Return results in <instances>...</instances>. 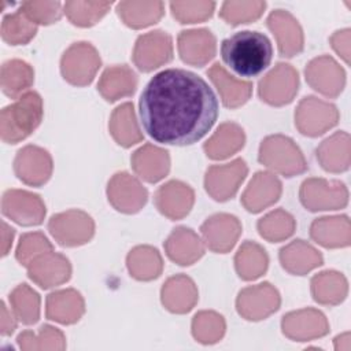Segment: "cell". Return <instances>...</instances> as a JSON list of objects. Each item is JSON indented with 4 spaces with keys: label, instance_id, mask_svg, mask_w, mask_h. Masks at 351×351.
Here are the masks:
<instances>
[{
    "label": "cell",
    "instance_id": "6da1fadb",
    "mask_svg": "<svg viewBox=\"0 0 351 351\" xmlns=\"http://www.w3.org/2000/svg\"><path fill=\"white\" fill-rule=\"evenodd\" d=\"M144 130L156 143L191 145L202 140L218 118V99L197 74L166 69L145 85L140 101Z\"/></svg>",
    "mask_w": 351,
    "mask_h": 351
},
{
    "label": "cell",
    "instance_id": "f6af8a7d",
    "mask_svg": "<svg viewBox=\"0 0 351 351\" xmlns=\"http://www.w3.org/2000/svg\"><path fill=\"white\" fill-rule=\"evenodd\" d=\"M225 319L215 311H200L192 319V335L203 344H213L225 333Z\"/></svg>",
    "mask_w": 351,
    "mask_h": 351
},
{
    "label": "cell",
    "instance_id": "277c9868",
    "mask_svg": "<svg viewBox=\"0 0 351 351\" xmlns=\"http://www.w3.org/2000/svg\"><path fill=\"white\" fill-rule=\"evenodd\" d=\"M258 159L267 169L285 177L302 174L308 167L300 148L282 134L266 137L259 147Z\"/></svg>",
    "mask_w": 351,
    "mask_h": 351
},
{
    "label": "cell",
    "instance_id": "52a82bcc",
    "mask_svg": "<svg viewBox=\"0 0 351 351\" xmlns=\"http://www.w3.org/2000/svg\"><path fill=\"white\" fill-rule=\"evenodd\" d=\"M300 202L310 211L339 210L348 203V191L337 180L307 178L300 186Z\"/></svg>",
    "mask_w": 351,
    "mask_h": 351
},
{
    "label": "cell",
    "instance_id": "f5cc1de1",
    "mask_svg": "<svg viewBox=\"0 0 351 351\" xmlns=\"http://www.w3.org/2000/svg\"><path fill=\"white\" fill-rule=\"evenodd\" d=\"M1 255L5 256L12 245V240H14V229L11 226H8L4 221L1 222Z\"/></svg>",
    "mask_w": 351,
    "mask_h": 351
},
{
    "label": "cell",
    "instance_id": "603a6c76",
    "mask_svg": "<svg viewBox=\"0 0 351 351\" xmlns=\"http://www.w3.org/2000/svg\"><path fill=\"white\" fill-rule=\"evenodd\" d=\"M282 191L281 181L271 173L258 171L241 195V203L250 213H259L274 204Z\"/></svg>",
    "mask_w": 351,
    "mask_h": 351
},
{
    "label": "cell",
    "instance_id": "d4e9b609",
    "mask_svg": "<svg viewBox=\"0 0 351 351\" xmlns=\"http://www.w3.org/2000/svg\"><path fill=\"white\" fill-rule=\"evenodd\" d=\"M166 255L180 266H189L204 254V243L189 228L174 229L165 241Z\"/></svg>",
    "mask_w": 351,
    "mask_h": 351
},
{
    "label": "cell",
    "instance_id": "60d3db41",
    "mask_svg": "<svg viewBox=\"0 0 351 351\" xmlns=\"http://www.w3.org/2000/svg\"><path fill=\"white\" fill-rule=\"evenodd\" d=\"M11 310L25 325L36 324L40 318V296L27 284H19L10 295Z\"/></svg>",
    "mask_w": 351,
    "mask_h": 351
},
{
    "label": "cell",
    "instance_id": "2e32d148",
    "mask_svg": "<svg viewBox=\"0 0 351 351\" xmlns=\"http://www.w3.org/2000/svg\"><path fill=\"white\" fill-rule=\"evenodd\" d=\"M52 169L51 155L37 145L23 147L14 159V171L26 185L40 186L45 184L52 174Z\"/></svg>",
    "mask_w": 351,
    "mask_h": 351
},
{
    "label": "cell",
    "instance_id": "b9f144b4",
    "mask_svg": "<svg viewBox=\"0 0 351 351\" xmlns=\"http://www.w3.org/2000/svg\"><path fill=\"white\" fill-rule=\"evenodd\" d=\"M111 8V3L103 1H66L63 12L69 21L81 27L96 25Z\"/></svg>",
    "mask_w": 351,
    "mask_h": 351
},
{
    "label": "cell",
    "instance_id": "ee69618b",
    "mask_svg": "<svg viewBox=\"0 0 351 351\" xmlns=\"http://www.w3.org/2000/svg\"><path fill=\"white\" fill-rule=\"evenodd\" d=\"M18 346L21 350H64L66 341L63 333L51 325H44L40 328L38 333L30 330L22 332L18 339Z\"/></svg>",
    "mask_w": 351,
    "mask_h": 351
},
{
    "label": "cell",
    "instance_id": "681fc988",
    "mask_svg": "<svg viewBox=\"0 0 351 351\" xmlns=\"http://www.w3.org/2000/svg\"><path fill=\"white\" fill-rule=\"evenodd\" d=\"M19 8L34 25L55 23L63 12L59 1H23Z\"/></svg>",
    "mask_w": 351,
    "mask_h": 351
},
{
    "label": "cell",
    "instance_id": "74e56055",
    "mask_svg": "<svg viewBox=\"0 0 351 351\" xmlns=\"http://www.w3.org/2000/svg\"><path fill=\"white\" fill-rule=\"evenodd\" d=\"M0 81L3 92L11 99H18L33 85L34 70L25 60H7L1 66Z\"/></svg>",
    "mask_w": 351,
    "mask_h": 351
},
{
    "label": "cell",
    "instance_id": "d6a6232c",
    "mask_svg": "<svg viewBox=\"0 0 351 351\" xmlns=\"http://www.w3.org/2000/svg\"><path fill=\"white\" fill-rule=\"evenodd\" d=\"M317 159L324 170L341 173L350 167V134L336 132L317 148Z\"/></svg>",
    "mask_w": 351,
    "mask_h": 351
},
{
    "label": "cell",
    "instance_id": "f1b7e54d",
    "mask_svg": "<svg viewBox=\"0 0 351 351\" xmlns=\"http://www.w3.org/2000/svg\"><path fill=\"white\" fill-rule=\"evenodd\" d=\"M281 266L291 274L304 276L324 263L322 255L304 240H293L280 250Z\"/></svg>",
    "mask_w": 351,
    "mask_h": 351
},
{
    "label": "cell",
    "instance_id": "7402d4cb",
    "mask_svg": "<svg viewBox=\"0 0 351 351\" xmlns=\"http://www.w3.org/2000/svg\"><path fill=\"white\" fill-rule=\"evenodd\" d=\"M195 203L193 189L181 181H169L155 193V206L169 219L177 221L189 214Z\"/></svg>",
    "mask_w": 351,
    "mask_h": 351
},
{
    "label": "cell",
    "instance_id": "c3c4849f",
    "mask_svg": "<svg viewBox=\"0 0 351 351\" xmlns=\"http://www.w3.org/2000/svg\"><path fill=\"white\" fill-rule=\"evenodd\" d=\"M48 251H53L49 240L41 232H33L21 236L15 256L22 266H27L34 258Z\"/></svg>",
    "mask_w": 351,
    "mask_h": 351
},
{
    "label": "cell",
    "instance_id": "9a60e30c",
    "mask_svg": "<svg viewBox=\"0 0 351 351\" xmlns=\"http://www.w3.org/2000/svg\"><path fill=\"white\" fill-rule=\"evenodd\" d=\"M307 84L326 97H336L346 85V73L343 67L330 56L322 55L313 59L306 70Z\"/></svg>",
    "mask_w": 351,
    "mask_h": 351
},
{
    "label": "cell",
    "instance_id": "ffe728a7",
    "mask_svg": "<svg viewBox=\"0 0 351 351\" xmlns=\"http://www.w3.org/2000/svg\"><path fill=\"white\" fill-rule=\"evenodd\" d=\"M267 27L277 40L278 52L281 56L292 58L303 51V30L299 22L288 11H273L267 18Z\"/></svg>",
    "mask_w": 351,
    "mask_h": 351
},
{
    "label": "cell",
    "instance_id": "ac0fdd59",
    "mask_svg": "<svg viewBox=\"0 0 351 351\" xmlns=\"http://www.w3.org/2000/svg\"><path fill=\"white\" fill-rule=\"evenodd\" d=\"M203 243L208 250L219 254L229 252L241 234L240 221L230 214H215L200 228Z\"/></svg>",
    "mask_w": 351,
    "mask_h": 351
},
{
    "label": "cell",
    "instance_id": "5b68a950",
    "mask_svg": "<svg viewBox=\"0 0 351 351\" xmlns=\"http://www.w3.org/2000/svg\"><path fill=\"white\" fill-rule=\"evenodd\" d=\"M100 66L99 52L92 44L85 41L71 44L60 59L63 78L75 86L89 85Z\"/></svg>",
    "mask_w": 351,
    "mask_h": 351
},
{
    "label": "cell",
    "instance_id": "484cf974",
    "mask_svg": "<svg viewBox=\"0 0 351 351\" xmlns=\"http://www.w3.org/2000/svg\"><path fill=\"white\" fill-rule=\"evenodd\" d=\"M162 304L171 313L185 314L191 311L199 296L195 282L185 274L170 277L160 291Z\"/></svg>",
    "mask_w": 351,
    "mask_h": 351
},
{
    "label": "cell",
    "instance_id": "d590c367",
    "mask_svg": "<svg viewBox=\"0 0 351 351\" xmlns=\"http://www.w3.org/2000/svg\"><path fill=\"white\" fill-rule=\"evenodd\" d=\"M108 128L112 138L125 148H129L143 140L132 103H123L112 111Z\"/></svg>",
    "mask_w": 351,
    "mask_h": 351
},
{
    "label": "cell",
    "instance_id": "836d02e7",
    "mask_svg": "<svg viewBox=\"0 0 351 351\" xmlns=\"http://www.w3.org/2000/svg\"><path fill=\"white\" fill-rule=\"evenodd\" d=\"M118 16L132 29H143L156 23L165 14L162 1H121L117 4Z\"/></svg>",
    "mask_w": 351,
    "mask_h": 351
},
{
    "label": "cell",
    "instance_id": "8d00e7d4",
    "mask_svg": "<svg viewBox=\"0 0 351 351\" xmlns=\"http://www.w3.org/2000/svg\"><path fill=\"white\" fill-rule=\"evenodd\" d=\"M126 265L130 276L140 281H151L159 277L163 270V261L159 251L149 245L133 248L126 258Z\"/></svg>",
    "mask_w": 351,
    "mask_h": 351
},
{
    "label": "cell",
    "instance_id": "5bb4252c",
    "mask_svg": "<svg viewBox=\"0 0 351 351\" xmlns=\"http://www.w3.org/2000/svg\"><path fill=\"white\" fill-rule=\"evenodd\" d=\"M107 196L115 210L125 214H134L145 206L148 192L137 178L122 171L114 174L108 181Z\"/></svg>",
    "mask_w": 351,
    "mask_h": 351
},
{
    "label": "cell",
    "instance_id": "e0dca14e",
    "mask_svg": "<svg viewBox=\"0 0 351 351\" xmlns=\"http://www.w3.org/2000/svg\"><path fill=\"white\" fill-rule=\"evenodd\" d=\"M281 328L287 337L298 341L322 337L329 332L326 317L315 308H302L285 314Z\"/></svg>",
    "mask_w": 351,
    "mask_h": 351
},
{
    "label": "cell",
    "instance_id": "e575fe53",
    "mask_svg": "<svg viewBox=\"0 0 351 351\" xmlns=\"http://www.w3.org/2000/svg\"><path fill=\"white\" fill-rule=\"evenodd\" d=\"M348 292L346 277L335 270H326L311 278V295L319 304L335 306L341 303Z\"/></svg>",
    "mask_w": 351,
    "mask_h": 351
},
{
    "label": "cell",
    "instance_id": "ab89813d",
    "mask_svg": "<svg viewBox=\"0 0 351 351\" xmlns=\"http://www.w3.org/2000/svg\"><path fill=\"white\" fill-rule=\"evenodd\" d=\"M295 229V218L282 208L270 211L258 221L259 234L270 243H278L291 237Z\"/></svg>",
    "mask_w": 351,
    "mask_h": 351
},
{
    "label": "cell",
    "instance_id": "8992f818",
    "mask_svg": "<svg viewBox=\"0 0 351 351\" xmlns=\"http://www.w3.org/2000/svg\"><path fill=\"white\" fill-rule=\"evenodd\" d=\"M337 122L339 111L336 106L315 96L303 97L295 111V125L304 136H321Z\"/></svg>",
    "mask_w": 351,
    "mask_h": 351
},
{
    "label": "cell",
    "instance_id": "1f68e13d",
    "mask_svg": "<svg viewBox=\"0 0 351 351\" xmlns=\"http://www.w3.org/2000/svg\"><path fill=\"white\" fill-rule=\"evenodd\" d=\"M245 134L241 126L234 122L219 125L215 133L204 143V152L210 159L221 160L234 155L244 147Z\"/></svg>",
    "mask_w": 351,
    "mask_h": 351
},
{
    "label": "cell",
    "instance_id": "816d5d0a",
    "mask_svg": "<svg viewBox=\"0 0 351 351\" xmlns=\"http://www.w3.org/2000/svg\"><path fill=\"white\" fill-rule=\"evenodd\" d=\"M16 317L11 311H8L4 302H1V335L8 336L12 335L16 329Z\"/></svg>",
    "mask_w": 351,
    "mask_h": 351
},
{
    "label": "cell",
    "instance_id": "4fadbf2b",
    "mask_svg": "<svg viewBox=\"0 0 351 351\" xmlns=\"http://www.w3.org/2000/svg\"><path fill=\"white\" fill-rule=\"evenodd\" d=\"M1 211L18 225L34 226L44 221L45 204L36 193L21 189H8L1 199Z\"/></svg>",
    "mask_w": 351,
    "mask_h": 351
},
{
    "label": "cell",
    "instance_id": "7c38bea8",
    "mask_svg": "<svg viewBox=\"0 0 351 351\" xmlns=\"http://www.w3.org/2000/svg\"><path fill=\"white\" fill-rule=\"evenodd\" d=\"M281 303L278 291L269 282L251 285L239 292L237 313L248 321L265 319L278 310Z\"/></svg>",
    "mask_w": 351,
    "mask_h": 351
},
{
    "label": "cell",
    "instance_id": "f907efd6",
    "mask_svg": "<svg viewBox=\"0 0 351 351\" xmlns=\"http://www.w3.org/2000/svg\"><path fill=\"white\" fill-rule=\"evenodd\" d=\"M332 48L348 64L350 63V29L335 32L329 38Z\"/></svg>",
    "mask_w": 351,
    "mask_h": 351
},
{
    "label": "cell",
    "instance_id": "7dc6e473",
    "mask_svg": "<svg viewBox=\"0 0 351 351\" xmlns=\"http://www.w3.org/2000/svg\"><path fill=\"white\" fill-rule=\"evenodd\" d=\"M215 8L214 1H171L170 10L180 23L204 22L211 18Z\"/></svg>",
    "mask_w": 351,
    "mask_h": 351
},
{
    "label": "cell",
    "instance_id": "7a4b0ae2",
    "mask_svg": "<svg viewBox=\"0 0 351 351\" xmlns=\"http://www.w3.org/2000/svg\"><path fill=\"white\" fill-rule=\"evenodd\" d=\"M221 56L237 75L256 77L270 64L273 45L263 33L243 30L222 41Z\"/></svg>",
    "mask_w": 351,
    "mask_h": 351
},
{
    "label": "cell",
    "instance_id": "4316f807",
    "mask_svg": "<svg viewBox=\"0 0 351 351\" xmlns=\"http://www.w3.org/2000/svg\"><path fill=\"white\" fill-rule=\"evenodd\" d=\"M132 167L147 182H158L170 170V156L166 149L145 144L132 155Z\"/></svg>",
    "mask_w": 351,
    "mask_h": 351
},
{
    "label": "cell",
    "instance_id": "8fae6325",
    "mask_svg": "<svg viewBox=\"0 0 351 351\" xmlns=\"http://www.w3.org/2000/svg\"><path fill=\"white\" fill-rule=\"evenodd\" d=\"M173 59L171 37L162 30H154L140 36L134 44L133 62L138 70L148 73Z\"/></svg>",
    "mask_w": 351,
    "mask_h": 351
},
{
    "label": "cell",
    "instance_id": "f546056e",
    "mask_svg": "<svg viewBox=\"0 0 351 351\" xmlns=\"http://www.w3.org/2000/svg\"><path fill=\"white\" fill-rule=\"evenodd\" d=\"M85 313V303L75 289H62L47 296V318L60 324H74Z\"/></svg>",
    "mask_w": 351,
    "mask_h": 351
},
{
    "label": "cell",
    "instance_id": "9c48e42d",
    "mask_svg": "<svg viewBox=\"0 0 351 351\" xmlns=\"http://www.w3.org/2000/svg\"><path fill=\"white\" fill-rule=\"evenodd\" d=\"M299 88V74L288 63H277L258 85L259 97L270 106H284L293 100Z\"/></svg>",
    "mask_w": 351,
    "mask_h": 351
},
{
    "label": "cell",
    "instance_id": "3957f363",
    "mask_svg": "<svg viewBox=\"0 0 351 351\" xmlns=\"http://www.w3.org/2000/svg\"><path fill=\"white\" fill-rule=\"evenodd\" d=\"M44 115L43 99L29 90L15 99L14 103L4 107L0 114L1 140L8 144H16L29 137L41 123Z\"/></svg>",
    "mask_w": 351,
    "mask_h": 351
},
{
    "label": "cell",
    "instance_id": "ba28073f",
    "mask_svg": "<svg viewBox=\"0 0 351 351\" xmlns=\"http://www.w3.org/2000/svg\"><path fill=\"white\" fill-rule=\"evenodd\" d=\"M48 230L60 245L75 247L93 237L95 222L90 215L81 210H67L51 217Z\"/></svg>",
    "mask_w": 351,
    "mask_h": 351
},
{
    "label": "cell",
    "instance_id": "30bf717a",
    "mask_svg": "<svg viewBox=\"0 0 351 351\" xmlns=\"http://www.w3.org/2000/svg\"><path fill=\"white\" fill-rule=\"evenodd\" d=\"M247 173L248 167L240 158L230 163L210 166L204 176L206 191L214 200L226 202L239 191Z\"/></svg>",
    "mask_w": 351,
    "mask_h": 351
},
{
    "label": "cell",
    "instance_id": "4dcf8cb0",
    "mask_svg": "<svg viewBox=\"0 0 351 351\" xmlns=\"http://www.w3.org/2000/svg\"><path fill=\"white\" fill-rule=\"evenodd\" d=\"M137 75L126 64H117L106 69L99 80L97 90L107 101H115L134 93Z\"/></svg>",
    "mask_w": 351,
    "mask_h": 351
},
{
    "label": "cell",
    "instance_id": "44dd1931",
    "mask_svg": "<svg viewBox=\"0 0 351 351\" xmlns=\"http://www.w3.org/2000/svg\"><path fill=\"white\" fill-rule=\"evenodd\" d=\"M177 43L180 58L191 66L202 67L215 56V37L207 29L182 30Z\"/></svg>",
    "mask_w": 351,
    "mask_h": 351
},
{
    "label": "cell",
    "instance_id": "f35d334b",
    "mask_svg": "<svg viewBox=\"0 0 351 351\" xmlns=\"http://www.w3.org/2000/svg\"><path fill=\"white\" fill-rule=\"evenodd\" d=\"M269 265L266 251L254 241H244L234 256V267L240 278L252 281L259 278Z\"/></svg>",
    "mask_w": 351,
    "mask_h": 351
},
{
    "label": "cell",
    "instance_id": "83f0119b",
    "mask_svg": "<svg viewBox=\"0 0 351 351\" xmlns=\"http://www.w3.org/2000/svg\"><path fill=\"white\" fill-rule=\"evenodd\" d=\"M310 236L325 248L347 247L351 241L350 219L346 215L317 218L311 223Z\"/></svg>",
    "mask_w": 351,
    "mask_h": 351
},
{
    "label": "cell",
    "instance_id": "d6986e66",
    "mask_svg": "<svg viewBox=\"0 0 351 351\" xmlns=\"http://www.w3.org/2000/svg\"><path fill=\"white\" fill-rule=\"evenodd\" d=\"M26 269L30 280L44 289L60 285L69 281L71 276V265L69 259L53 251L38 255L26 266Z\"/></svg>",
    "mask_w": 351,
    "mask_h": 351
},
{
    "label": "cell",
    "instance_id": "cb8c5ba5",
    "mask_svg": "<svg viewBox=\"0 0 351 351\" xmlns=\"http://www.w3.org/2000/svg\"><path fill=\"white\" fill-rule=\"evenodd\" d=\"M207 75L217 88L225 107L237 108L251 97L252 82L233 77L219 63H214L207 70Z\"/></svg>",
    "mask_w": 351,
    "mask_h": 351
},
{
    "label": "cell",
    "instance_id": "7bdbcfd3",
    "mask_svg": "<svg viewBox=\"0 0 351 351\" xmlns=\"http://www.w3.org/2000/svg\"><path fill=\"white\" fill-rule=\"evenodd\" d=\"M37 33V25H34L19 8L14 14H8L1 22V37L10 45H25Z\"/></svg>",
    "mask_w": 351,
    "mask_h": 351
},
{
    "label": "cell",
    "instance_id": "bcb514c9",
    "mask_svg": "<svg viewBox=\"0 0 351 351\" xmlns=\"http://www.w3.org/2000/svg\"><path fill=\"white\" fill-rule=\"evenodd\" d=\"M265 1H225L221 7L219 16L229 25L250 23L256 21L265 11Z\"/></svg>",
    "mask_w": 351,
    "mask_h": 351
}]
</instances>
